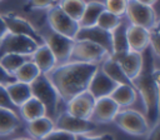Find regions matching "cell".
<instances>
[{
    "label": "cell",
    "instance_id": "1",
    "mask_svg": "<svg viewBox=\"0 0 160 140\" xmlns=\"http://www.w3.org/2000/svg\"><path fill=\"white\" fill-rule=\"evenodd\" d=\"M99 69V64L68 61L56 65L46 76L56 89L62 101H69L75 95L88 90L92 75Z\"/></svg>",
    "mask_w": 160,
    "mask_h": 140
},
{
    "label": "cell",
    "instance_id": "2",
    "mask_svg": "<svg viewBox=\"0 0 160 140\" xmlns=\"http://www.w3.org/2000/svg\"><path fill=\"white\" fill-rule=\"evenodd\" d=\"M150 48L142 51V68L139 75L131 81L135 90L141 95L145 106V118L151 128L159 122V95L160 70L154 66V58Z\"/></svg>",
    "mask_w": 160,
    "mask_h": 140
},
{
    "label": "cell",
    "instance_id": "3",
    "mask_svg": "<svg viewBox=\"0 0 160 140\" xmlns=\"http://www.w3.org/2000/svg\"><path fill=\"white\" fill-rule=\"evenodd\" d=\"M31 90V96L36 98L46 109V114L51 116H58L60 96L54 88V85L48 79L46 74H40L32 82L29 84Z\"/></svg>",
    "mask_w": 160,
    "mask_h": 140
},
{
    "label": "cell",
    "instance_id": "4",
    "mask_svg": "<svg viewBox=\"0 0 160 140\" xmlns=\"http://www.w3.org/2000/svg\"><path fill=\"white\" fill-rule=\"evenodd\" d=\"M112 121L119 129L134 136H144L150 130L145 115L134 109L119 110Z\"/></svg>",
    "mask_w": 160,
    "mask_h": 140
},
{
    "label": "cell",
    "instance_id": "5",
    "mask_svg": "<svg viewBox=\"0 0 160 140\" xmlns=\"http://www.w3.org/2000/svg\"><path fill=\"white\" fill-rule=\"evenodd\" d=\"M41 38L44 40V44H46L49 46V49L51 50V52L54 54V56L56 59V65L65 64V62L70 61L71 51L74 48V39H70L61 34H58V32L52 31L51 29L46 34L41 35Z\"/></svg>",
    "mask_w": 160,
    "mask_h": 140
},
{
    "label": "cell",
    "instance_id": "6",
    "mask_svg": "<svg viewBox=\"0 0 160 140\" xmlns=\"http://www.w3.org/2000/svg\"><path fill=\"white\" fill-rule=\"evenodd\" d=\"M38 46L39 45L30 38L8 31L0 40V56L5 54H10V52L30 56L34 54Z\"/></svg>",
    "mask_w": 160,
    "mask_h": 140
},
{
    "label": "cell",
    "instance_id": "7",
    "mask_svg": "<svg viewBox=\"0 0 160 140\" xmlns=\"http://www.w3.org/2000/svg\"><path fill=\"white\" fill-rule=\"evenodd\" d=\"M48 21L50 25V29L58 34H61L64 36H68L70 39H74L78 30H79V21L71 19L69 15H66L59 5H54L48 11Z\"/></svg>",
    "mask_w": 160,
    "mask_h": 140
},
{
    "label": "cell",
    "instance_id": "8",
    "mask_svg": "<svg viewBox=\"0 0 160 140\" xmlns=\"http://www.w3.org/2000/svg\"><path fill=\"white\" fill-rule=\"evenodd\" d=\"M106 56L109 55L101 46L88 40H74V48L71 51L70 61L99 64Z\"/></svg>",
    "mask_w": 160,
    "mask_h": 140
},
{
    "label": "cell",
    "instance_id": "9",
    "mask_svg": "<svg viewBox=\"0 0 160 140\" xmlns=\"http://www.w3.org/2000/svg\"><path fill=\"white\" fill-rule=\"evenodd\" d=\"M125 15L128 16L130 24L145 28L148 30L159 21L152 6L144 5L136 0H128Z\"/></svg>",
    "mask_w": 160,
    "mask_h": 140
},
{
    "label": "cell",
    "instance_id": "10",
    "mask_svg": "<svg viewBox=\"0 0 160 140\" xmlns=\"http://www.w3.org/2000/svg\"><path fill=\"white\" fill-rule=\"evenodd\" d=\"M54 124H55V129L70 132L72 135L89 134L98 128V124H95L90 119H80L70 115L66 111L60 112L56 116V120L54 121Z\"/></svg>",
    "mask_w": 160,
    "mask_h": 140
},
{
    "label": "cell",
    "instance_id": "11",
    "mask_svg": "<svg viewBox=\"0 0 160 140\" xmlns=\"http://www.w3.org/2000/svg\"><path fill=\"white\" fill-rule=\"evenodd\" d=\"M74 40H88L91 41L108 52L109 56L112 55V39H111V31L104 30L99 28L98 25L89 26V28H79Z\"/></svg>",
    "mask_w": 160,
    "mask_h": 140
},
{
    "label": "cell",
    "instance_id": "12",
    "mask_svg": "<svg viewBox=\"0 0 160 140\" xmlns=\"http://www.w3.org/2000/svg\"><path fill=\"white\" fill-rule=\"evenodd\" d=\"M2 19H4L5 24H6V28H8V31H9V32L28 36V38H30L31 40H34L38 45L44 44V40H42L41 35L39 34V31H38V30L32 26V24L29 22L28 20H25V19L18 16V15L10 14V12L2 15Z\"/></svg>",
    "mask_w": 160,
    "mask_h": 140
},
{
    "label": "cell",
    "instance_id": "13",
    "mask_svg": "<svg viewBox=\"0 0 160 140\" xmlns=\"http://www.w3.org/2000/svg\"><path fill=\"white\" fill-rule=\"evenodd\" d=\"M94 104L95 98L88 90H85L66 101V112L80 119H90Z\"/></svg>",
    "mask_w": 160,
    "mask_h": 140
},
{
    "label": "cell",
    "instance_id": "14",
    "mask_svg": "<svg viewBox=\"0 0 160 140\" xmlns=\"http://www.w3.org/2000/svg\"><path fill=\"white\" fill-rule=\"evenodd\" d=\"M119 110H120L119 105L110 96L96 99L90 120L94 121L95 124H108L114 120Z\"/></svg>",
    "mask_w": 160,
    "mask_h": 140
},
{
    "label": "cell",
    "instance_id": "15",
    "mask_svg": "<svg viewBox=\"0 0 160 140\" xmlns=\"http://www.w3.org/2000/svg\"><path fill=\"white\" fill-rule=\"evenodd\" d=\"M118 86V84L115 81H112L108 75H105L101 70L100 66L96 70V72L92 75L89 86H88V91L96 99L100 98H105V96H110V94L114 91V89Z\"/></svg>",
    "mask_w": 160,
    "mask_h": 140
},
{
    "label": "cell",
    "instance_id": "16",
    "mask_svg": "<svg viewBox=\"0 0 160 140\" xmlns=\"http://www.w3.org/2000/svg\"><path fill=\"white\" fill-rule=\"evenodd\" d=\"M111 58H114L119 62V65L121 66V69L125 72V75L128 76V79L131 81L139 75V72L142 68V52H136V51L129 50L121 55L111 56Z\"/></svg>",
    "mask_w": 160,
    "mask_h": 140
},
{
    "label": "cell",
    "instance_id": "17",
    "mask_svg": "<svg viewBox=\"0 0 160 140\" xmlns=\"http://www.w3.org/2000/svg\"><path fill=\"white\" fill-rule=\"evenodd\" d=\"M128 45L131 51L142 52L149 48V30L138 25H128L126 28Z\"/></svg>",
    "mask_w": 160,
    "mask_h": 140
},
{
    "label": "cell",
    "instance_id": "18",
    "mask_svg": "<svg viewBox=\"0 0 160 140\" xmlns=\"http://www.w3.org/2000/svg\"><path fill=\"white\" fill-rule=\"evenodd\" d=\"M31 61L38 66L41 74H48L56 66V59L46 44H41L31 55Z\"/></svg>",
    "mask_w": 160,
    "mask_h": 140
},
{
    "label": "cell",
    "instance_id": "19",
    "mask_svg": "<svg viewBox=\"0 0 160 140\" xmlns=\"http://www.w3.org/2000/svg\"><path fill=\"white\" fill-rule=\"evenodd\" d=\"M101 62H102V65H101L100 70H101L105 75H108L112 81H115L118 85H119V84L132 85L131 80L128 79V76H126L125 72L122 71L121 66L119 65V62H118L114 58L106 56Z\"/></svg>",
    "mask_w": 160,
    "mask_h": 140
},
{
    "label": "cell",
    "instance_id": "20",
    "mask_svg": "<svg viewBox=\"0 0 160 140\" xmlns=\"http://www.w3.org/2000/svg\"><path fill=\"white\" fill-rule=\"evenodd\" d=\"M110 98L119 105V108H128L136 101L138 91L132 85L119 84L110 94Z\"/></svg>",
    "mask_w": 160,
    "mask_h": 140
},
{
    "label": "cell",
    "instance_id": "21",
    "mask_svg": "<svg viewBox=\"0 0 160 140\" xmlns=\"http://www.w3.org/2000/svg\"><path fill=\"white\" fill-rule=\"evenodd\" d=\"M55 129V124H54V120L49 116H41L39 119H35V120H31V121H28V125H26V130L34 138V139H42L44 136H46L50 131H52Z\"/></svg>",
    "mask_w": 160,
    "mask_h": 140
},
{
    "label": "cell",
    "instance_id": "22",
    "mask_svg": "<svg viewBox=\"0 0 160 140\" xmlns=\"http://www.w3.org/2000/svg\"><path fill=\"white\" fill-rule=\"evenodd\" d=\"M105 10V5L101 1H89L85 5L84 12L79 20L80 28H89L96 25L100 14Z\"/></svg>",
    "mask_w": 160,
    "mask_h": 140
},
{
    "label": "cell",
    "instance_id": "23",
    "mask_svg": "<svg viewBox=\"0 0 160 140\" xmlns=\"http://www.w3.org/2000/svg\"><path fill=\"white\" fill-rule=\"evenodd\" d=\"M20 110V115L21 118L28 122L35 119H39L41 116L46 115V109L45 106L34 96H31L30 99H28L22 105L19 106Z\"/></svg>",
    "mask_w": 160,
    "mask_h": 140
},
{
    "label": "cell",
    "instance_id": "24",
    "mask_svg": "<svg viewBox=\"0 0 160 140\" xmlns=\"http://www.w3.org/2000/svg\"><path fill=\"white\" fill-rule=\"evenodd\" d=\"M20 128V118L16 111L0 108V136L12 134Z\"/></svg>",
    "mask_w": 160,
    "mask_h": 140
},
{
    "label": "cell",
    "instance_id": "25",
    "mask_svg": "<svg viewBox=\"0 0 160 140\" xmlns=\"http://www.w3.org/2000/svg\"><path fill=\"white\" fill-rule=\"evenodd\" d=\"M126 28H128V24L121 21L111 31V39H112V55L111 56H118L130 50L128 45V39H126Z\"/></svg>",
    "mask_w": 160,
    "mask_h": 140
},
{
    "label": "cell",
    "instance_id": "26",
    "mask_svg": "<svg viewBox=\"0 0 160 140\" xmlns=\"http://www.w3.org/2000/svg\"><path fill=\"white\" fill-rule=\"evenodd\" d=\"M8 94L10 96L11 102L19 108L20 105H22L28 99L31 98V90H30V85L25 84V82H20V81H15L10 85L6 86Z\"/></svg>",
    "mask_w": 160,
    "mask_h": 140
},
{
    "label": "cell",
    "instance_id": "27",
    "mask_svg": "<svg viewBox=\"0 0 160 140\" xmlns=\"http://www.w3.org/2000/svg\"><path fill=\"white\" fill-rule=\"evenodd\" d=\"M40 70L38 69V66L30 60H28L26 62H24L14 74L16 81L20 82H25V84H30L39 75H40Z\"/></svg>",
    "mask_w": 160,
    "mask_h": 140
},
{
    "label": "cell",
    "instance_id": "28",
    "mask_svg": "<svg viewBox=\"0 0 160 140\" xmlns=\"http://www.w3.org/2000/svg\"><path fill=\"white\" fill-rule=\"evenodd\" d=\"M28 60H30L29 55H21V54H5L0 56V65L10 74H15V71Z\"/></svg>",
    "mask_w": 160,
    "mask_h": 140
},
{
    "label": "cell",
    "instance_id": "29",
    "mask_svg": "<svg viewBox=\"0 0 160 140\" xmlns=\"http://www.w3.org/2000/svg\"><path fill=\"white\" fill-rule=\"evenodd\" d=\"M58 5L61 8V10L66 15H69L71 19L79 21L84 12L86 1L85 0H60V2Z\"/></svg>",
    "mask_w": 160,
    "mask_h": 140
},
{
    "label": "cell",
    "instance_id": "30",
    "mask_svg": "<svg viewBox=\"0 0 160 140\" xmlns=\"http://www.w3.org/2000/svg\"><path fill=\"white\" fill-rule=\"evenodd\" d=\"M121 22V18L120 16H116L115 14L108 11V10H104L98 21H96V25L104 30H108V31H112Z\"/></svg>",
    "mask_w": 160,
    "mask_h": 140
},
{
    "label": "cell",
    "instance_id": "31",
    "mask_svg": "<svg viewBox=\"0 0 160 140\" xmlns=\"http://www.w3.org/2000/svg\"><path fill=\"white\" fill-rule=\"evenodd\" d=\"M149 48L154 56L160 55V22L158 21L152 28L149 29Z\"/></svg>",
    "mask_w": 160,
    "mask_h": 140
},
{
    "label": "cell",
    "instance_id": "32",
    "mask_svg": "<svg viewBox=\"0 0 160 140\" xmlns=\"http://www.w3.org/2000/svg\"><path fill=\"white\" fill-rule=\"evenodd\" d=\"M104 5H105V10L121 18L122 15H125L128 0H105Z\"/></svg>",
    "mask_w": 160,
    "mask_h": 140
},
{
    "label": "cell",
    "instance_id": "33",
    "mask_svg": "<svg viewBox=\"0 0 160 140\" xmlns=\"http://www.w3.org/2000/svg\"><path fill=\"white\" fill-rule=\"evenodd\" d=\"M76 135H72L70 132L59 130V129H54L52 131H50L46 136H44L40 140H75Z\"/></svg>",
    "mask_w": 160,
    "mask_h": 140
},
{
    "label": "cell",
    "instance_id": "34",
    "mask_svg": "<svg viewBox=\"0 0 160 140\" xmlns=\"http://www.w3.org/2000/svg\"><path fill=\"white\" fill-rule=\"evenodd\" d=\"M55 0H29L26 4V9L30 10H39V9H50L54 6Z\"/></svg>",
    "mask_w": 160,
    "mask_h": 140
},
{
    "label": "cell",
    "instance_id": "35",
    "mask_svg": "<svg viewBox=\"0 0 160 140\" xmlns=\"http://www.w3.org/2000/svg\"><path fill=\"white\" fill-rule=\"evenodd\" d=\"M0 108L10 109V110H14V111H15V108H16L11 102L10 96L8 94V90H6V86L5 85H0Z\"/></svg>",
    "mask_w": 160,
    "mask_h": 140
},
{
    "label": "cell",
    "instance_id": "36",
    "mask_svg": "<svg viewBox=\"0 0 160 140\" xmlns=\"http://www.w3.org/2000/svg\"><path fill=\"white\" fill-rule=\"evenodd\" d=\"M75 140H115V136L110 132H104V134H100V135L82 134V135H76Z\"/></svg>",
    "mask_w": 160,
    "mask_h": 140
},
{
    "label": "cell",
    "instance_id": "37",
    "mask_svg": "<svg viewBox=\"0 0 160 140\" xmlns=\"http://www.w3.org/2000/svg\"><path fill=\"white\" fill-rule=\"evenodd\" d=\"M15 81H16L15 76H14L12 74L8 72V71L0 65V85L8 86V85H10V84H12V82H15Z\"/></svg>",
    "mask_w": 160,
    "mask_h": 140
},
{
    "label": "cell",
    "instance_id": "38",
    "mask_svg": "<svg viewBox=\"0 0 160 140\" xmlns=\"http://www.w3.org/2000/svg\"><path fill=\"white\" fill-rule=\"evenodd\" d=\"M146 136H148L146 140H160V125H159V122H156L155 125H152L150 128Z\"/></svg>",
    "mask_w": 160,
    "mask_h": 140
},
{
    "label": "cell",
    "instance_id": "39",
    "mask_svg": "<svg viewBox=\"0 0 160 140\" xmlns=\"http://www.w3.org/2000/svg\"><path fill=\"white\" fill-rule=\"evenodd\" d=\"M8 32V28H6V24L2 19V15H0V40L2 39V36Z\"/></svg>",
    "mask_w": 160,
    "mask_h": 140
},
{
    "label": "cell",
    "instance_id": "40",
    "mask_svg": "<svg viewBox=\"0 0 160 140\" xmlns=\"http://www.w3.org/2000/svg\"><path fill=\"white\" fill-rule=\"evenodd\" d=\"M136 1H139V2H141V4H144V5H149V6H152L158 0H136Z\"/></svg>",
    "mask_w": 160,
    "mask_h": 140
},
{
    "label": "cell",
    "instance_id": "41",
    "mask_svg": "<svg viewBox=\"0 0 160 140\" xmlns=\"http://www.w3.org/2000/svg\"><path fill=\"white\" fill-rule=\"evenodd\" d=\"M14 140H32V139H28V138H19V139H14Z\"/></svg>",
    "mask_w": 160,
    "mask_h": 140
},
{
    "label": "cell",
    "instance_id": "42",
    "mask_svg": "<svg viewBox=\"0 0 160 140\" xmlns=\"http://www.w3.org/2000/svg\"><path fill=\"white\" fill-rule=\"evenodd\" d=\"M0 1H1V0H0Z\"/></svg>",
    "mask_w": 160,
    "mask_h": 140
}]
</instances>
